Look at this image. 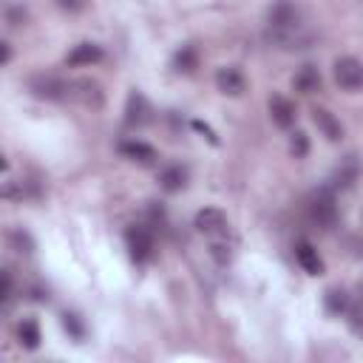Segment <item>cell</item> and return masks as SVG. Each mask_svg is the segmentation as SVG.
Wrapping results in <instances>:
<instances>
[{
    "label": "cell",
    "instance_id": "8992f818",
    "mask_svg": "<svg viewBox=\"0 0 363 363\" xmlns=\"http://www.w3.org/2000/svg\"><path fill=\"white\" fill-rule=\"evenodd\" d=\"M193 224H196V230H199L201 235H207V238L227 235V227H230L224 210H218V207H204V210H199Z\"/></svg>",
    "mask_w": 363,
    "mask_h": 363
},
{
    "label": "cell",
    "instance_id": "cb8c5ba5",
    "mask_svg": "<svg viewBox=\"0 0 363 363\" xmlns=\"http://www.w3.org/2000/svg\"><path fill=\"white\" fill-rule=\"evenodd\" d=\"M26 20H28V14H26V9H23V6H9V9H6V23H9L11 28L26 26Z\"/></svg>",
    "mask_w": 363,
    "mask_h": 363
},
{
    "label": "cell",
    "instance_id": "4fadbf2b",
    "mask_svg": "<svg viewBox=\"0 0 363 363\" xmlns=\"http://www.w3.org/2000/svg\"><path fill=\"white\" fill-rule=\"evenodd\" d=\"M102 57H105V54H102V48H99L96 43H77V45L71 48V54H68V65H74V68L96 65Z\"/></svg>",
    "mask_w": 363,
    "mask_h": 363
},
{
    "label": "cell",
    "instance_id": "8fae6325",
    "mask_svg": "<svg viewBox=\"0 0 363 363\" xmlns=\"http://www.w3.org/2000/svg\"><path fill=\"white\" fill-rule=\"evenodd\" d=\"M312 122L318 125V130H320L329 142H340V139H343V125L335 119L332 111H326V108H312Z\"/></svg>",
    "mask_w": 363,
    "mask_h": 363
},
{
    "label": "cell",
    "instance_id": "ba28073f",
    "mask_svg": "<svg viewBox=\"0 0 363 363\" xmlns=\"http://www.w3.org/2000/svg\"><path fill=\"white\" fill-rule=\"evenodd\" d=\"M216 85L227 96H241L244 88H247V79H244V74L235 65H224V68L216 71Z\"/></svg>",
    "mask_w": 363,
    "mask_h": 363
},
{
    "label": "cell",
    "instance_id": "30bf717a",
    "mask_svg": "<svg viewBox=\"0 0 363 363\" xmlns=\"http://www.w3.org/2000/svg\"><path fill=\"white\" fill-rule=\"evenodd\" d=\"M119 153L125 159L136 162V164H153L156 162V150L147 142H142V139H125V142H119Z\"/></svg>",
    "mask_w": 363,
    "mask_h": 363
},
{
    "label": "cell",
    "instance_id": "52a82bcc",
    "mask_svg": "<svg viewBox=\"0 0 363 363\" xmlns=\"http://www.w3.org/2000/svg\"><path fill=\"white\" fill-rule=\"evenodd\" d=\"M153 108H150V102L142 96V94H130L128 96V105H125V125L128 128H142V125H147L153 116Z\"/></svg>",
    "mask_w": 363,
    "mask_h": 363
},
{
    "label": "cell",
    "instance_id": "9c48e42d",
    "mask_svg": "<svg viewBox=\"0 0 363 363\" xmlns=\"http://www.w3.org/2000/svg\"><path fill=\"white\" fill-rule=\"evenodd\" d=\"M269 116H272V122H275L278 128L289 130V128L295 125V116H298L295 102H292V99H286V96H281V94L269 96Z\"/></svg>",
    "mask_w": 363,
    "mask_h": 363
},
{
    "label": "cell",
    "instance_id": "7c38bea8",
    "mask_svg": "<svg viewBox=\"0 0 363 363\" xmlns=\"http://www.w3.org/2000/svg\"><path fill=\"white\" fill-rule=\"evenodd\" d=\"M357 176H360V164H357V156H346L343 162H340V167L335 170V176H332V190H349L354 182H357Z\"/></svg>",
    "mask_w": 363,
    "mask_h": 363
},
{
    "label": "cell",
    "instance_id": "d4e9b609",
    "mask_svg": "<svg viewBox=\"0 0 363 363\" xmlns=\"http://www.w3.org/2000/svg\"><path fill=\"white\" fill-rule=\"evenodd\" d=\"M62 326H65V332H71L77 340H82V335H85V329H82V323H79V318L77 315H62Z\"/></svg>",
    "mask_w": 363,
    "mask_h": 363
},
{
    "label": "cell",
    "instance_id": "ffe728a7",
    "mask_svg": "<svg viewBox=\"0 0 363 363\" xmlns=\"http://www.w3.org/2000/svg\"><path fill=\"white\" fill-rule=\"evenodd\" d=\"M210 252L218 264H227L233 258V241H227V235H218V238H210Z\"/></svg>",
    "mask_w": 363,
    "mask_h": 363
},
{
    "label": "cell",
    "instance_id": "7402d4cb",
    "mask_svg": "<svg viewBox=\"0 0 363 363\" xmlns=\"http://www.w3.org/2000/svg\"><path fill=\"white\" fill-rule=\"evenodd\" d=\"M289 150H292L295 159H303V156L309 153V136H306L303 130H295L292 139H289Z\"/></svg>",
    "mask_w": 363,
    "mask_h": 363
},
{
    "label": "cell",
    "instance_id": "6da1fadb",
    "mask_svg": "<svg viewBox=\"0 0 363 363\" xmlns=\"http://www.w3.org/2000/svg\"><path fill=\"white\" fill-rule=\"evenodd\" d=\"M301 9L292 3V0H278L269 14H267V28H269V37L275 43H298V31H301Z\"/></svg>",
    "mask_w": 363,
    "mask_h": 363
},
{
    "label": "cell",
    "instance_id": "83f0119b",
    "mask_svg": "<svg viewBox=\"0 0 363 363\" xmlns=\"http://www.w3.org/2000/svg\"><path fill=\"white\" fill-rule=\"evenodd\" d=\"M193 128H196V130H199V133H204V136H207V139H210V142H213V145H216V142H218V139H216V133H213V128H210V125H204V122H199V119H193Z\"/></svg>",
    "mask_w": 363,
    "mask_h": 363
},
{
    "label": "cell",
    "instance_id": "277c9868",
    "mask_svg": "<svg viewBox=\"0 0 363 363\" xmlns=\"http://www.w3.org/2000/svg\"><path fill=\"white\" fill-rule=\"evenodd\" d=\"M335 71V82L343 88V91H363V62L354 60V57H340L335 60L332 65Z\"/></svg>",
    "mask_w": 363,
    "mask_h": 363
},
{
    "label": "cell",
    "instance_id": "ac0fdd59",
    "mask_svg": "<svg viewBox=\"0 0 363 363\" xmlns=\"http://www.w3.org/2000/svg\"><path fill=\"white\" fill-rule=\"evenodd\" d=\"M292 85L301 91V94H315L320 91V71L315 65H301V71L295 74Z\"/></svg>",
    "mask_w": 363,
    "mask_h": 363
},
{
    "label": "cell",
    "instance_id": "603a6c76",
    "mask_svg": "<svg viewBox=\"0 0 363 363\" xmlns=\"http://www.w3.org/2000/svg\"><path fill=\"white\" fill-rule=\"evenodd\" d=\"M9 241L17 247V252H26V255H28V252L34 250L31 235H28V233H23V230H11V233H9Z\"/></svg>",
    "mask_w": 363,
    "mask_h": 363
},
{
    "label": "cell",
    "instance_id": "5bb4252c",
    "mask_svg": "<svg viewBox=\"0 0 363 363\" xmlns=\"http://www.w3.org/2000/svg\"><path fill=\"white\" fill-rule=\"evenodd\" d=\"M184 184H187V167H182V164H167L159 173V187L164 193H179V190H184Z\"/></svg>",
    "mask_w": 363,
    "mask_h": 363
},
{
    "label": "cell",
    "instance_id": "44dd1931",
    "mask_svg": "<svg viewBox=\"0 0 363 363\" xmlns=\"http://www.w3.org/2000/svg\"><path fill=\"white\" fill-rule=\"evenodd\" d=\"M326 309H329L332 315H340V312H346V309H349L346 292H343V289H329V292H326Z\"/></svg>",
    "mask_w": 363,
    "mask_h": 363
},
{
    "label": "cell",
    "instance_id": "e0dca14e",
    "mask_svg": "<svg viewBox=\"0 0 363 363\" xmlns=\"http://www.w3.org/2000/svg\"><path fill=\"white\" fill-rule=\"evenodd\" d=\"M173 68L179 74H193L199 68V48L193 43H184L176 54H173Z\"/></svg>",
    "mask_w": 363,
    "mask_h": 363
},
{
    "label": "cell",
    "instance_id": "f1b7e54d",
    "mask_svg": "<svg viewBox=\"0 0 363 363\" xmlns=\"http://www.w3.org/2000/svg\"><path fill=\"white\" fill-rule=\"evenodd\" d=\"M0 45H3V65H9V62H11V45H9L6 40H3Z\"/></svg>",
    "mask_w": 363,
    "mask_h": 363
},
{
    "label": "cell",
    "instance_id": "4316f807",
    "mask_svg": "<svg viewBox=\"0 0 363 363\" xmlns=\"http://www.w3.org/2000/svg\"><path fill=\"white\" fill-rule=\"evenodd\" d=\"M14 298V284H11V272H3V303H9Z\"/></svg>",
    "mask_w": 363,
    "mask_h": 363
},
{
    "label": "cell",
    "instance_id": "7a4b0ae2",
    "mask_svg": "<svg viewBox=\"0 0 363 363\" xmlns=\"http://www.w3.org/2000/svg\"><path fill=\"white\" fill-rule=\"evenodd\" d=\"M306 216L318 230H332L337 224V204H335V190L320 187L309 196L306 201Z\"/></svg>",
    "mask_w": 363,
    "mask_h": 363
},
{
    "label": "cell",
    "instance_id": "5b68a950",
    "mask_svg": "<svg viewBox=\"0 0 363 363\" xmlns=\"http://www.w3.org/2000/svg\"><path fill=\"white\" fill-rule=\"evenodd\" d=\"M28 91L37 96V99H48V102H57L68 94V85L60 79V77H51V74H34L28 79Z\"/></svg>",
    "mask_w": 363,
    "mask_h": 363
},
{
    "label": "cell",
    "instance_id": "9a60e30c",
    "mask_svg": "<svg viewBox=\"0 0 363 363\" xmlns=\"http://www.w3.org/2000/svg\"><path fill=\"white\" fill-rule=\"evenodd\" d=\"M295 258H298V264L303 267V272H309V275H320V272H323V258L318 255V250H315L309 241H301V244L295 247Z\"/></svg>",
    "mask_w": 363,
    "mask_h": 363
},
{
    "label": "cell",
    "instance_id": "2e32d148",
    "mask_svg": "<svg viewBox=\"0 0 363 363\" xmlns=\"http://www.w3.org/2000/svg\"><path fill=\"white\" fill-rule=\"evenodd\" d=\"M71 88H74L71 94H74V96H77L82 105L99 108V105H102V99H105V96H102V88H99L96 82H91V79H79V82H74Z\"/></svg>",
    "mask_w": 363,
    "mask_h": 363
},
{
    "label": "cell",
    "instance_id": "3957f363",
    "mask_svg": "<svg viewBox=\"0 0 363 363\" xmlns=\"http://www.w3.org/2000/svg\"><path fill=\"white\" fill-rule=\"evenodd\" d=\"M125 244H128V255L136 264H147L153 258V233L145 224H130L125 230Z\"/></svg>",
    "mask_w": 363,
    "mask_h": 363
},
{
    "label": "cell",
    "instance_id": "484cf974",
    "mask_svg": "<svg viewBox=\"0 0 363 363\" xmlns=\"http://www.w3.org/2000/svg\"><path fill=\"white\" fill-rule=\"evenodd\" d=\"M85 3H88V0H57V6H60L62 11H68V14L82 11V9H85Z\"/></svg>",
    "mask_w": 363,
    "mask_h": 363
},
{
    "label": "cell",
    "instance_id": "d6986e66",
    "mask_svg": "<svg viewBox=\"0 0 363 363\" xmlns=\"http://www.w3.org/2000/svg\"><path fill=\"white\" fill-rule=\"evenodd\" d=\"M17 337H20V346H26L28 352H34L40 346V326L34 318H23L17 323Z\"/></svg>",
    "mask_w": 363,
    "mask_h": 363
}]
</instances>
